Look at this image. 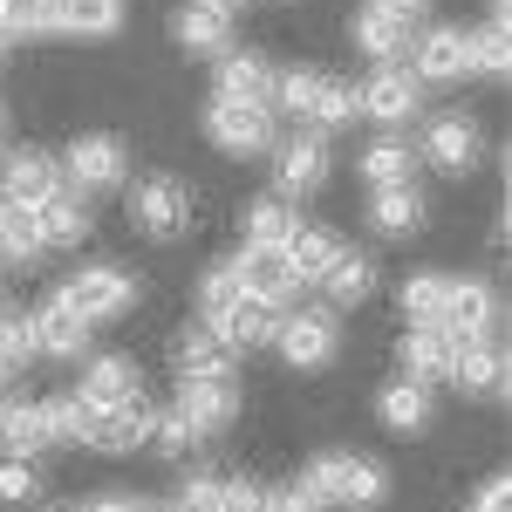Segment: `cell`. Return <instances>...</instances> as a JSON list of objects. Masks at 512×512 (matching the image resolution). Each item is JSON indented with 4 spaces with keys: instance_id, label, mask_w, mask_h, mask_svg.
<instances>
[{
    "instance_id": "1",
    "label": "cell",
    "mask_w": 512,
    "mask_h": 512,
    "mask_svg": "<svg viewBox=\"0 0 512 512\" xmlns=\"http://www.w3.org/2000/svg\"><path fill=\"white\" fill-rule=\"evenodd\" d=\"M301 485L315 492L321 506H349V512H376L390 499V472L376 458H362V451H315Z\"/></svg>"
},
{
    "instance_id": "2",
    "label": "cell",
    "mask_w": 512,
    "mask_h": 512,
    "mask_svg": "<svg viewBox=\"0 0 512 512\" xmlns=\"http://www.w3.org/2000/svg\"><path fill=\"white\" fill-rule=\"evenodd\" d=\"M55 294H62L89 328H103V321H123L137 308V274H130V267H110V260H89V267H69V274L55 280Z\"/></svg>"
},
{
    "instance_id": "3",
    "label": "cell",
    "mask_w": 512,
    "mask_h": 512,
    "mask_svg": "<svg viewBox=\"0 0 512 512\" xmlns=\"http://www.w3.org/2000/svg\"><path fill=\"white\" fill-rule=\"evenodd\" d=\"M205 137L226 158H267L280 144V117L267 103H239V96H212L205 103Z\"/></svg>"
},
{
    "instance_id": "4",
    "label": "cell",
    "mask_w": 512,
    "mask_h": 512,
    "mask_svg": "<svg viewBox=\"0 0 512 512\" xmlns=\"http://www.w3.org/2000/svg\"><path fill=\"white\" fill-rule=\"evenodd\" d=\"M403 69L424 82V89H458V82L472 76V28H458V21H431V28H417V35H410V55H403Z\"/></svg>"
},
{
    "instance_id": "5",
    "label": "cell",
    "mask_w": 512,
    "mask_h": 512,
    "mask_svg": "<svg viewBox=\"0 0 512 512\" xmlns=\"http://www.w3.org/2000/svg\"><path fill=\"white\" fill-rule=\"evenodd\" d=\"M274 349L287 369H328L342 355V315L335 308H280Z\"/></svg>"
},
{
    "instance_id": "6",
    "label": "cell",
    "mask_w": 512,
    "mask_h": 512,
    "mask_svg": "<svg viewBox=\"0 0 512 512\" xmlns=\"http://www.w3.org/2000/svg\"><path fill=\"white\" fill-rule=\"evenodd\" d=\"M123 212H130V226L144 239H178L192 226V192H185L178 178H164V171L123 178Z\"/></svg>"
},
{
    "instance_id": "7",
    "label": "cell",
    "mask_w": 512,
    "mask_h": 512,
    "mask_svg": "<svg viewBox=\"0 0 512 512\" xmlns=\"http://www.w3.org/2000/svg\"><path fill=\"white\" fill-rule=\"evenodd\" d=\"M55 164H62V185L82 192V198L117 192L123 178H130V151H123V137H110V130H82Z\"/></svg>"
},
{
    "instance_id": "8",
    "label": "cell",
    "mask_w": 512,
    "mask_h": 512,
    "mask_svg": "<svg viewBox=\"0 0 512 512\" xmlns=\"http://www.w3.org/2000/svg\"><path fill=\"white\" fill-rule=\"evenodd\" d=\"M410 151H424V164H431V171H444V178H465V171L485 158V137H478V117H472V110H431Z\"/></svg>"
},
{
    "instance_id": "9",
    "label": "cell",
    "mask_w": 512,
    "mask_h": 512,
    "mask_svg": "<svg viewBox=\"0 0 512 512\" xmlns=\"http://www.w3.org/2000/svg\"><path fill=\"white\" fill-rule=\"evenodd\" d=\"M198 444L226 437L239 424V376H178V403H171Z\"/></svg>"
},
{
    "instance_id": "10",
    "label": "cell",
    "mask_w": 512,
    "mask_h": 512,
    "mask_svg": "<svg viewBox=\"0 0 512 512\" xmlns=\"http://www.w3.org/2000/svg\"><path fill=\"white\" fill-rule=\"evenodd\" d=\"M233 274H239V287H246L253 301H267V308H294V301H301V287H308V280L294 274L287 246H239V253H233Z\"/></svg>"
},
{
    "instance_id": "11",
    "label": "cell",
    "mask_w": 512,
    "mask_h": 512,
    "mask_svg": "<svg viewBox=\"0 0 512 512\" xmlns=\"http://www.w3.org/2000/svg\"><path fill=\"white\" fill-rule=\"evenodd\" d=\"M444 383L465 396H506V342L499 335H451Z\"/></svg>"
},
{
    "instance_id": "12",
    "label": "cell",
    "mask_w": 512,
    "mask_h": 512,
    "mask_svg": "<svg viewBox=\"0 0 512 512\" xmlns=\"http://www.w3.org/2000/svg\"><path fill=\"white\" fill-rule=\"evenodd\" d=\"M355 103H362V117H376L383 130H396V123H410L417 110H424V82L410 76L403 62H383V69H369V76H362Z\"/></svg>"
},
{
    "instance_id": "13",
    "label": "cell",
    "mask_w": 512,
    "mask_h": 512,
    "mask_svg": "<svg viewBox=\"0 0 512 512\" xmlns=\"http://www.w3.org/2000/svg\"><path fill=\"white\" fill-rule=\"evenodd\" d=\"M267 158H274V192L280 198H308V192L328 185V137H315V130L280 137Z\"/></svg>"
},
{
    "instance_id": "14",
    "label": "cell",
    "mask_w": 512,
    "mask_h": 512,
    "mask_svg": "<svg viewBox=\"0 0 512 512\" xmlns=\"http://www.w3.org/2000/svg\"><path fill=\"white\" fill-rule=\"evenodd\" d=\"M76 396L89 403V410H110V403H137L144 396V362L137 355H82V376H76Z\"/></svg>"
},
{
    "instance_id": "15",
    "label": "cell",
    "mask_w": 512,
    "mask_h": 512,
    "mask_svg": "<svg viewBox=\"0 0 512 512\" xmlns=\"http://www.w3.org/2000/svg\"><path fill=\"white\" fill-rule=\"evenodd\" d=\"M28 321H35V355H48V362H82L89 342H96V328H89L55 287L35 301V315H28Z\"/></svg>"
},
{
    "instance_id": "16",
    "label": "cell",
    "mask_w": 512,
    "mask_h": 512,
    "mask_svg": "<svg viewBox=\"0 0 512 512\" xmlns=\"http://www.w3.org/2000/svg\"><path fill=\"white\" fill-rule=\"evenodd\" d=\"M55 192H62V164L48 158L41 144H14V151L0 158V198H7V205H28V212H35V205H48Z\"/></svg>"
},
{
    "instance_id": "17",
    "label": "cell",
    "mask_w": 512,
    "mask_h": 512,
    "mask_svg": "<svg viewBox=\"0 0 512 512\" xmlns=\"http://www.w3.org/2000/svg\"><path fill=\"white\" fill-rule=\"evenodd\" d=\"M444 328L451 335H499L506 328V294L499 280H451V301H444Z\"/></svg>"
},
{
    "instance_id": "18",
    "label": "cell",
    "mask_w": 512,
    "mask_h": 512,
    "mask_svg": "<svg viewBox=\"0 0 512 512\" xmlns=\"http://www.w3.org/2000/svg\"><path fill=\"white\" fill-rule=\"evenodd\" d=\"M82 444L103 451V458H130V451H144V444H151V403L137 396V403L89 410V437H82Z\"/></svg>"
},
{
    "instance_id": "19",
    "label": "cell",
    "mask_w": 512,
    "mask_h": 512,
    "mask_svg": "<svg viewBox=\"0 0 512 512\" xmlns=\"http://www.w3.org/2000/svg\"><path fill=\"white\" fill-rule=\"evenodd\" d=\"M171 41L185 48V55H226L233 48V7H219V0H185L178 14H171Z\"/></svg>"
},
{
    "instance_id": "20",
    "label": "cell",
    "mask_w": 512,
    "mask_h": 512,
    "mask_svg": "<svg viewBox=\"0 0 512 512\" xmlns=\"http://www.w3.org/2000/svg\"><path fill=\"white\" fill-rule=\"evenodd\" d=\"M267 89H274V62L260 55V48H226V55H212V96H239V103H267Z\"/></svg>"
},
{
    "instance_id": "21",
    "label": "cell",
    "mask_w": 512,
    "mask_h": 512,
    "mask_svg": "<svg viewBox=\"0 0 512 512\" xmlns=\"http://www.w3.org/2000/svg\"><path fill=\"white\" fill-rule=\"evenodd\" d=\"M410 21H396V14H383V7H355V21H349V41H355V55H369V69H383V62H403L410 55Z\"/></svg>"
},
{
    "instance_id": "22",
    "label": "cell",
    "mask_w": 512,
    "mask_h": 512,
    "mask_svg": "<svg viewBox=\"0 0 512 512\" xmlns=\"http://www.w3.org/2000/svg\"><path fill=\"white\" fill-rule=\"evenodd\" d=\"M55 451L48 444V417H41V396H0V458H41Z\"/></svg>"
},
{
    "instance_id": "23",
    "label": "cell",
    "mask_w": 512,
    "mask_h": 512,
    "mask_svg": "<svg viewBox=\"0 0 512 512\" xmlns=\"http://www.w3.org/2000/svg\"><path fill=\"white\" fill-rule=\"evenodd\" d=\"M376 417H383V431L396 437H424L437 417L431 403V383H417V376H396V383H383V396H376Z\"/></svg>"
},
{
    "instance_id": "24",
    "label": "cell",
    "mask_w": 512,
    "mask_h": 512,
    "mask_svg": "<svg viewBox=\"0 0 512 512\" xmlns=\"http://www.w3.org/2000/svg\"><path fill=\"white\" fill-rule=\"evenodd\" d=\"M396 362L417 383H444V369H451V328L444 321H410L403 342H396Z\"/></svg>"
},
{
    "instance_id": "25",
    "label": "cell",
    "mask_w": 512,
    "mask_h": 512,
    "mask_svg": "<svg viewBox=\"0 0 512 512\" xmlns=\"http://www.w3.org/2000/svg\"><path fill=\"white\" fill-rule=\"evenodd\" d=\"M41 260H48V239H41L35 212L0 198V274H35Z\"/></svg>"
},
{
    "instance_id": "26",
    "label": "cell",
    "mask_w": 512,
    "mask_h": 512,
    "mask_svg": "<svg viewBox=\"0 0 512 512\" xmlns=\"http://www.w3.org/2000/svg\"><path fill=\"white\" fill-rule=\"evenodd\" d=\"M35 226H41V239H48V253H76L82 239H89V226H96V212H89L82 192L62 185L48 205H35Z\"/></svg>"
},
{
    "instance_id": "27",
    "label": "cell",
    "mask_w": 512,
    "mask_h": 512,
    "mask_svg": "<svg viewBox=\"0 0 512 512\" xmlns=\"http://www.w3.org/2000/svg\"><path fill=\"white\" fill-rule=\"evenodd\" d=\"M424 219H431V205H424V192H417V178H410V185H383V192H369V226H376L383 239L424 233Z\"/></svg>"
},
{
    "instance_id": "28",
    "label": "cell",
    "mask_w": 512,
    "mask_h": 512,
    "mask_svg": "<svg viewBox=\"0 0 512 512\" xmlns=\"http://www.w3.org/2000/svg\"><path fill=\"white\" fill-rule=\"evenodd\" d=\"M171 362H178V376H239V349L219 335V328H205V321L178 335Z\"/></svg>"
},
{
    "instance_id": "29",
    "label": "cell",
    "mask_w": 512,
    "mask_h": 512,
    "mask_svg": "<svg viewBox=\"0 0 512 512\" xmlns=\"http://www.w3.org/2000/svg\"><path fill=\"white\" fill-rule=\"evenodd\" d=\"M355 178H362L369 192H383V185H410V178H417V151H410L396 130H383L376 144H362V158H355Z\"/></svg>"
},
{
    "instance_id": "30",
    "label": "cell",
    "mask_w": 512,
    "mask_h": 512,
    "mask_svg": "<svg viewBox=\"0 0 512 512\" xmlns=\"http://www.w3.org/2000/svg\"><path fill=\"white\" fill-rule=\"evenodd\" d=\"M315 287H321V308H362L369 294H376V260H362V253H342L328 274H315Z\"/></svg>"
},
{
    "instance_id": "31",
    "label": "cell",
    "mask_w": 512,
    "mask_h": 512,
    "mask_svg": "<svg viewBox=\"0 0 512 512\" xmlns=\"http://www.w3.org/2000/svg\"><path fill=\"white\" fill-rule=\"evenodd\" d=\"M274 321H280V308L253 301V294H239L233 308H226L219 321H205V328H219V335H226V342L246 355V349H274Z\"/></svg>"
},
{
    "instance_id": "32",
    "label": "cell",
    "mask_w": 512,
    "mask_h": 512,
    "mask_svg": "<svg viewBox=\"0 0 512 512\" xmlns=\"http://www.w3.org/2000/svg\"><path fill=\"white\" fill-rule=\"evenodd\" d=\"M280 246H287L294 274L308 280V287H315V274H328V267L349 253V246H342V233H328V226H308V219H294V233L280 239Z\"/></svg>"
},
{
    "instance_id": "33",
    "label": "cell",
    "mask_w": 512,
    "mask_h": 512,
    "mask_svg": "<svg viewBox=\"0 0 512 512\" xmlns=\"http://www.w3.org/2000/svg\"><path fill=\"white\" fill-rule=\"evenodd\" d=\"M239 233H246V246H280V239L294 233V198H246L239 205Z\"/></svg>"
},
{
    "instance_id": "34",
    "label": "cell",
    "mask_w": 512,
    "mask_h": 512,
    "mask_svg": "<svg viewBox=\"0 0 512 512\" xmlns=\"http://www.w3.org/2000/svg\"><path fill=\"white\" fill-rule=\"evenodd\" d=\"M55 28H62V35L103 41V35L123 28V0H55Z\"/></svg>"
},
{
    "instance_id": "35",
    "label": "cell",
    "mask_w": 512,
    "mask_h": 512,
    "mask_svg": "<svg viewBox=\"0 0 512 512\" xmlns=\"http://www.w3.org/2000/svg\"><path fill=\"white\" fill-rule=\"evenodd\" d=\"M396 301H403V315H410V321H444V301H451V274H444V267H417V274H403Z\"/></svg>"
},
{
    "instance_id": "36",
    "label": "cell",
    "mask_w": 512,
    "mask_h": 512,
    "mask_svg": "<svg viewBox=\"0 0 512 512\" xmlns=\"http://www.w3.org/2000/svg\"><path fill=\"white\" fill-rule=\"evenodd\" d=\"M362 117V103H355V82H328L321 76L315 103H308V117H301V130H315V137H328V130H342V123Z\"/></svg>"
},
{
    "instance_id": "37",
    "label": "cell",
    "mask_w": 512,
    "mask_h": 512,
    "mask_svg": "<svg viewBox=\"0 0 512 512\" xmlns=\"http://www.w3.org/2000/svg\"><path fill=\"white\" fill-rule=\"evenodd\" d=\"M472 69L492 82H506L512 69V48H506V0H492V14H485V28H472Z\"/></svg>"
},
{
    "instance_id": "38",
    "label": "cell",
    "mask_w": 512,
    "mask_h": 512,
    "mask_svg": "<svg viewBox=\"0 0 512 512\" xmlns=\"http://www.w3.org/2000/svg\"><path fill=\"white\" fill-rule=\"evenodd\" d=\"M321 76L315 69H274V89H267V110H274L280 123H301L308 117V103H315Z\"/></svg>"
},
{
    "instance_id": "39",
    "label": "cell",
    "mask_w": 512,
    "mask_h": 512,
    "mask_svg": "<svg viewBox=\"0 0 512 512\" xmlns=\"http://www.w3.org/2000/svg\"><path fill=\"white\" fill-rule=\"evenodd\" d=\"M239 294H246V287H239L233 260H212V267L198 274V287H192V301H198V321H219V315H226V308L239 301Z\"/></svg>"
},
{
    "instance_id": "40",
    "label": "cell",
    "mask_w": 512,
    "mask_h": 512,
    "mask_svg": "<svg viewBox=\"0 0 512 512\" xmlns=\"http://www.w3.org/2000/svg\"><path fill=\"white\" fill-rule=\"evenodd\" d=\"M41 417H48V444H82V437H89V403H82L76 390L41 396Z\"/></svg>"
},
{
    "instance_id": "41",
    "label": "cell",
    "mask_w": 512,
    "mask_h": 512,
    "mask_svg": "<svg viewBox=\"0 0 512 512\" xmlns=\"http://www.w3.org/2000/svg\"><path fill=\"white\" fill-rule=\"evenodd\" d=\"M28 362H35V321L21 315V308H0V369L21 376Z\"/></svg>"
},
{
    "instance_id": "42",
    "label": "cell",
    "mask_w": 512,
    "mask_h": 512,
    "mask_svg": "<svg viewBox=\"0 0 512 512\" xmlns=\"http://www.w3.org/2000/svg\"><path fill=\"white\" fill-rule=\"evenodd\" d=\"M55 28V0H7V41H48Z\"/></svg>"
},
{
    "instance_id": "43",
    "label": "cell",
    "mask_w": 512,
    "mask_h": 512,
    "mask_svg": "<svg viewBox=\"0 0 512 512\" xmlns=\"http://www.w3.org/2000/svg\"><path fill=\"white\" fill-rule=\"evenodd\" d=\"M219 492H226V478L185 472L178 485H171V499H164V506H171V512H219Z\"/></svg>"
},
{
    "instance_id": "44",
    "label": "cell",
    "mask_w": 512,
    "mask_h": 512,
    "mask_svg": "<svg viewBox=\"0 0 512 512\" xmlns=\"http://www.w3.org/2000/svg\"><path fill=\"white\" fill-rule=\"evenodd\" d=\"M41 458H0V506H35Z\"/></svg>"
},
{
    "instance_id": "45",
    "label": "cell",
    "mask_w": 512,
    "mask_h": 512,
    "mask_svg": "<svg viewBox=\"0 0 512 512\" xmlns=\"http://www.w3.org/2000/svg\"><path fill=\"white\" fill-rule=\"evenodd\" d=\"M151 451H158V458H192L198 451L192 424H185L178 410H151Z\"/></svg>"
},
{
    "instance_id": "46",
    "label": "cell",
    "mask_w": 512,
    "mask_h": 512,
    "mask_svg": "<svg viewBox=\"0 0 512 512\" xmlns=\"http://www.w3.org/2000/svg\"><path fill=\"white\" fill-rule=\"evenodd\" d=\"M267 499H274V485H260V478H226L219 512H267Z\"/></svg>"
},
{
    "instance_id": "47",
    "label": "cell",
    "mask_w": 512,
    "mask_h": 512,
    "mask_svg": "<svg viewBox=\"0 0 512 512\" xmlns=\"http://www.w3.org/2000/svg\"><path fill=\"white\" fill-rule=\"evenodd\" d=\"M82 512H171L164 499H144V492H130V485H110L103 499H89Z\"/></svg>"
},
{
    "instance_id": "48",
    "label": "cell",
    "mask_w": 512,
    "mask_h": 512,
    "mask_svg": "<svg viewBox=\"0 0 512 512\" xmlns=\"http://www.w3.org/2000/svg\"><path fill=\"white\" fill-rule=\"evenodd\" d=\"M267 512H328V506H321L315 492H308V485L294 478V485H274V499H267Z\"/></svg>"
},
{
    "instance_id": "49",
    "label": "cell",
    "mask_w": 512,
    "mask_h": 512,
    "mask_svg": "<svg viewBox=\"0 0 512 512\" xmlns=\"http://www.w3.org/2000/svg\"><path fill=\"white\" fill-rule=\"evenodd\" d=\"M472 512H512V485H506V472H492L485 485L472 492Z\"/></svg>"
},
{
    "instance_id": "50",
    "label": "cell",
    "mask_w": 512,
    "mask_h": 512,
    "mask_svg": "<svg viewBox=\"0 0 512 512\" xmlns=\"http://www.w3.org/2000/svg\"><path fill=\"white\" fill-rule=\"evenodd\" d=\"M369 7H383V14L410 21V28H424V21H431V0H369Z\"/></svg>"
},
{
    "instance_id": "51",
    "label": "cell",
    "mask_w": 512,
    "mask_h": 512,
    "mask_svg": "<svg viewBox=\"0 0 512 512\" xmlns=\"http://www.w3.org/2000/svg\"><path fill=\"white\" fill-rule=\"evenodd\" d=\"M7 383H14V376H7V369H0V396H7Z\"/></svg>"
},
{
    "instance_id": "52",
    "label": "cell",
    "mask_w": 512,
    "mask_h": 512,
    "mask_svg": "<svg viewBox=\"0 0 512 512\" xmlns=\"http://www.w3.org/2000/svg\"><path fill=\"white\" fill-rule=\"evenodd\" d=\"M48 512H82V506H48Z\"/></svg>"
},
{
    "instance_id": "53",
    "label": "cell",
    "mask_w": 512,
    "mask_h": 512,
    "mask_svg": "<svg viewBox=\"0 0 512 512\" xmlns=\"http://www.w3.org/2000/svg\"><path fill=\"white\" fill-rule=\"evenodd\" d=\"M0 130H7V103H0Z\"/></svg>"
},
{
    "instance_id": "54",
    "label": "cell",
    "mask_w": 512,
    "mask_h": 512,
    "mask_svg": "<svg viewBox=\"0 0 512 512\" xmlns=\"http://www.w3.org/2000/svg\"><path fill=\"white\" fill-rule=\"evenodd\" d=\"M219 7H246V0H219Z\"/></svg>"
},
{
    "instance_id": "55",
    "label": "cell",
    "mask_w": 512,
    "mask_h": 512,
    "mask_svg": "<svg viewBox=\"0 0 512 512\" xmlns=\"http://www.w3.org/2000/svg\"><path fill=\"white\" fill-rule=\"evenodd\" d=\"M0 62H7V41H0Z\"/></svg>"
},
{
    "instance_id": "56",
    "label": "cell",
    "mask_w": 512,
    "mask_h": 512,
    "mask_svg": "<svg viewBox=\"0 0 512 512\" xmlns=\"http://www.w3.org/2000/svg\"><path fill=\"white\" fill-rule=\"evenodd\" d=\"M0 308H7V301H0Z\"/></svg>"
}]
</instances>
